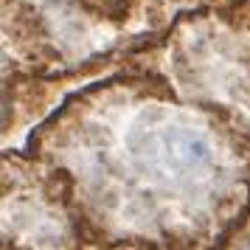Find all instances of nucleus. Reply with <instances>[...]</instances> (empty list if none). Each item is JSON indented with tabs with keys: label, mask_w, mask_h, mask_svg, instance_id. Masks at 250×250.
<instances>
[{
	"label": "nucleus",
	"mask_w": 250,
	"mask_h": 250,
	"mask_svg": "<svg viewBox=\"0 0 250 250\" xmlns=\"http://www.w3.org/2000/svg\"><path fill=\"white\" fill-rule=\"evenodd\" d=\"M174 155L183 160V163H203L208 158V149L200 138H188V135H180L174 138Z\"/></svg>",
	"instance_id": "obj_1"
}]
</instances>
